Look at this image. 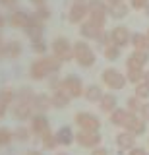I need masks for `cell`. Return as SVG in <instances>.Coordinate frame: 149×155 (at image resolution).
Returning a JSON list of instances; mask_svg holds the SVG:
<instances>
[{
  "label": "cell",
  "mask_w": 149,
  "mask_h": 155,
  "mask_svg": "<svg viewBox=\"0 0 149 155\" xmlns=\"http://www.w3.org/2000/svg\"><path fill=\"white\" fill-rule=\"evenodd\" d=\"M124 128H126L128 132H132L134 136H139V134H143V132H145V120H143V118H139V116H138L136 113H132Z\"/></svg>",
  "instance_id": "1"
},
{
  "label": "cell",
  "mask_w": 149,
  "mask_h": 155,
  "mask_svg": "<svg viewBox=\"0 0 149 155\" xmlns=\"http://www.w3.org/2000/svg\"><path fill=\"white\" fill-rule=\"evenodd\" d=\"M103 80L107 81V85L116 87V89L124 87V84H126V78H124L122 74H118V72H114V70H107V72L103 74Z\"/></svg>",
  "instance_id": "2"
},
{
  "label": "cell",
  "mask_w": 149,
  "mask_h": 155,
  "mask_svg": "<svg viewBox=\"0 0 149 155\" xmlns=\"http://www.w3.org/2000/svg\"><path fill=\"white\" fill-rule=\"evenodd\" d=\"M147 62H149L147 51H136L132 56L128 58V68H139V70H141L143 64H147Z\"/></svg>",
  "instance_id": "3"
},
{
  "label": "cell",
  "mask_w": 149,
  "mask_h": 155,
  "mask_svg": "<svg viewBox=\"0 0 149 155\" xmlns=\"http://www.w3.org/2000/svg\"><path fill=\"white\" fill-rule=\"evenodd\" d=\"M78 124L81 128H85V132H95L99 128V120L91 114H79L78 116Z\"/></svg>",
  "instance_id": "4"
},
{
  "label": "cell",
  "mask_w": 149,
  "mask_h": 155,
  "mask_svg": "<svg viewBox=\"0 0 149 155\" xmlns=\"http://www.w3.org/2000/svg\"><path fill=\"white\" fill-rule=\"evenodd\" d=\"M112 41L116 43V47L126 45V43L130 41V33H128V29H126V27H116V29L112 31Z\"/></svg>",
  "instance_id": "5"
},
{
  "label": "cell",
  "mask_w": 149,
  "mask_h": 155,
  "mask_svg": "<svg viewBox=\"0 0 149 155\" xmlns=\"http://www.w3.org/2000/svg\"><path fill=\"white\" fill-rule=\"evenodd\" d=\"M78 58H79V62L83 66H91V62H93V54H91L89 47H85L83 43L78 45Z\"/></svg>",
  "instance_id": "6"
},
{
  "label": "cell",
  "mask_w": 149,
  "mask_h": 155,
  "mask_svg": "<svg viewBox=\"0 0 149 155\" xmlns=\"http://www.w3.org/2000/svg\"><path fill=\"white\" fill-rule=\"evenodd\" d=\"M78 142L81 145H85V147H93V145H97V142H99V136L95 132H81L78 136Z\"/></svg>",
  "instance_id": "7"
},
{
  "label": "cell",
  "mask_w": 149,
  "mask_h": 155,
  "mask_svg": "<svg viewBox=\"0 0 149 155\" xmlns=\"http://www.w3.org/2000/svg\"><path fill=\"white\" fill-rule=\"evenodd\" d=\"M116 142H118V147L132 149L134 147V134L132 132H124V134H120L118 138H116Z\"/></svg>",
  "instance_id": "8"
},
{
  "label": "cell",
  "mask_w": 149,
  "mask_h": 155,
  "mask_svg": "<svg viewBox=\"0 0 149 155\" xmlns=\"http://www.w3.org/2000/svg\"><path fill=\"white\" fill-rule=\"evenodd\" d=\"M130 114H132V113H128V110H116V113L112 114V122L116 126H126Z\"/></svg>",
  "instance_id": "9"
},
{
  "label": "cell",
  "mask_w": 149,
  "mask_h": 155,
  "mask_svg": "<svg viewBox=\"0 0 149 155\" xmlns=\"http://www.w3.org/2000/svg\"><path fill=\"white\" fill-rule=\"evenodd\" d=\"M143 76H145V72L139 70V68H128V80L134 81V84H139L143 80Z\"/></svg>",
  "instance_id": "10"
},
{
  "label": "cell",
  "mask_w": 149,
  "mask_h": 155,
  "mask_svg": "<svg viewBox=\"0 0 149 155\" xmlns=\"http://www.w3.org/2000/svg\"><path fill=\"white\" fill-rule=\"evenodd\" d=\"M132 41H134V45H136L138 51H145V48H147V35H141V33H138V35L132 37Z\"/></svg>",
  "instance_id": "11"
},
{
  "label": "cell",
  "mask_w": 149,
  "mask_h": 155,
  "mask_svg": "<svg viewBox=\"0 0 149 155\" xmlns=\"http://www.w3.org/2000/svg\"><path fill=\"white\" fill-rule=\"evenodd\" d=\"M136 97H139V99H147V97H149V85L145 84V81H143V84H138Z\"/></svg>",
  "instance_id": "12"
},
{
  "label": "cell",
  "mask_w": 149,
  "mask_h": 155,
  "mask_svg": "<svg viewBox=\"0 0 149 155\" xmlns=\"http://www.w3.org/2000/svg\"><path fill=\"white\" fill-rule=\"evenodd\" d=\"M101 105H103V109H105V110H112V109H114V105H116V101H114V97H112V95H107L103 101H101Z\"/></svg>",
  "instance_id": "13"
},
{
  "label": "cell",
  "mask_w": 149,
  "mask_h": 155,
  "mask_svg": "<svg viewBox=\"0 0 149 155\" xmlns=\"http://www.w3.org/2000/svg\"><path fill=\"white\" fill-rule=\"evenodd\" d=\"M128 107L132 109V113H138V110H141V103H139V97H132V99L128 101Z\"/></svg>",
  "instance_id": "14"
},
{
  "label": "cell",
  "mask_w": 149,
  "mask_h": 155,
  "mask_svg": "<svg viewBox=\"0 0 149 155\" xmlns=\"http://www.w3.org/2000/svg\"><path fill=\"white\" fill-rule=\"evenodd\" d=\"M99 97H101V91L97 89V87H89L87 89V99L95 101V99H99Z\"/></svg>",
  "instance_id": "15"
},
{
  "label": "cell",
  "mask_w": 149,
  "mask_h": 155,
  "mask_svg": "<svg viewBox=\"0 0 149 155\" xmlns=\"http://www.w3.org/2000/svg\"><path fill=\"white\" fill-rule=\"evenodd\" d=\"M60 140H62V143H70V140H72V132L68 128H64L60 132Z\"/></svg>",
  "instance_id": "16"
},
{
  "label": "cell",
  "mask_w": 149,
  "mask_h": 155,
  "mask_svg": "<svg viewBox=\"0 0 149 155\" xmlns=\"http://www.w3.org/2000/svg\"><path fill=\"white\" fill-rule=\"evenodd\" d=\"M83 14H85V8H83V6H76V8H74V18H72V19H74V21H78V19L83 16Z\"/></svg>",
  "instance_id": "17"
},
{
  "label": "cell",
  "mask_w": 149,
  "mask_h": 155,
  "mask_svg": "<svg viewBox=\"0 0 149 155\" xmlns=\"http://www.w3.org/2000/svg\"><path fill=\"white\" fill-rule=\"evenodd\" d=\"M147 4H149V0H132V8H136V10L145 8Z\"/></svg>",
  "instance_id": "18"
},
{
  "label": "cell",
  "mask_w": 149,
  "mask_h": 155,
  "mask_svg": "<svg viewBox=\"0 0 149 155\" xmlns=\"http://www.w3.org/2000/svg\"><path fill=\"white\" fill-rule=\"evenodd\" d=\"M114 16H124V14H126V6H122V4H118L116 2V6H114Z\"/></svg>",
  "instance_id": "19"
},
{
  "label": "cell",
  "mask_w": 149,
  "mask_h": 155,
  "mask_svg": "<svg viewBox=\"0 0 149 155\" xmlns=\"http://www.w3.org/2000/svg\"><path fill=\"white\" fill-rule=\"evenodd\" d=\"M139 113H141V118H143V120L147 122V120H149V103H145V105H143Z\"/></svg>",
  "instance_id": "20"
},
{
  "label": "cell",
  "mask_w": 149,
  "mask_h": 155,
  "mask_svg": "<svg viewBox=\"0 0 149 155\" xmlns=\"http://www.w3.org/2000/svg\"><path fill=\"white\" fill-rule=\"evenodd\" d=\"M118 54H120V51H118L116 47H110L109 51H107V56H109V58H116Z\"/></svg>",
  "instance_id": "21"
},
{
  "label": "cell",
  "mask_w": 149,
  "mask_h": 155,
  "mask_svg": "<svg viewBox=\"0 0 149 155\" xmlns=\"http://www.w3.org/2000/svg\"><path fill=\"white\" fill-rule=\"evenodd\" d=\"M130 155H147V153H145V149H141V147H132L130 149Z\"/></svg>",
  "instance_id": "22"
},
{
  "label": "cell",
  "mask_w": 149,
  "mask_h": 155,
  "mask_svg": "<svg viewBox=\"0 0 149 155\" xmlns=\"http://www.w3.org/2000/svg\"><path fill=\"white\" fill-rule=\"evenodd\" d=\"M93 155H107L105 149H97V151H93Z\"/></svg>",
  "instance_id": "23"
},
{
  "label": "cell",
  "mask_w": 149,
  "mask_h": 155,
  "mask_svg": "<svg viewBox=\"0 0 149 155\" xmlns=\"http://www.w3.org/2000/svg\"><path fill=\"white\" fill-rule=\"evenodd\" d=\"M143 81H145V84H147V85H149V70H147V72H145V76H143Z\"/></svg>",
  "instance_id": "24"
},
{
  "label": "cell",
  "mask_w": 149,
  "mask_h": 155,
  "mask_svg": "<svg viewBox=\"0 0 149 155\" xmlns=\"http://www.w3.org/2000/svg\"><path fill=\"white\" fill-rule=\"evenodd\" d=\"M147 51H149V31H147Z\"/></svg>",
  "instance_id": "25"
},
{
  "label": "cell",
  "mask_w": 149,
  "mask_h": 155,
  "mask_svg": "<svg viewBox=\"0 0 149 155\" xmlns=\"http://www.w3.org/2000/svg\"><path fill=\"white\" fill-rule=\"evenodd\" d=\"M145 12H147V16H149V4H147V6H145Z\"/></svg>",
  "instance_id": "26"
}]
</instances>
